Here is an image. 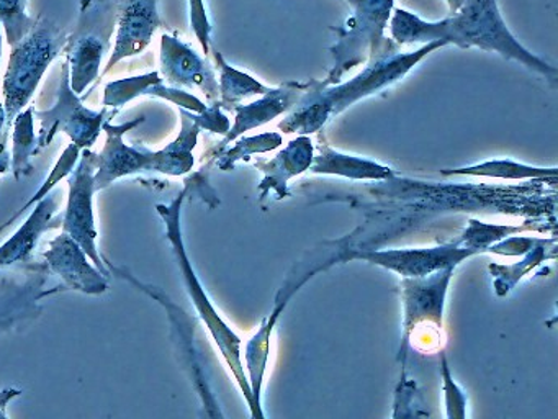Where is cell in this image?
<instances>
[{
	"instance_id": "7a4b0ae2",
	"label": "cell",
	"mask_w": 558,
	"mask_h": 419,
	"mask_svg": "<svg viewBox=\"0 0 558 419\" xmlns=\"http://www.w3.org/2000/svg\"><path fill=\"white\" fill-rule=\"evenodd\" d=\"M189 189L185 187L178 199L171 205H158L159 215L162 222L166 223V235H168L169 242H171L172 251H174L175 259H178L179 267H181L182 278H184L185 287H187L189 295H191L192 303L197 310L198 316L204 321L207 330L210 331L218 350L223 356L231 375L236 380V385L240 386L247 406H250L251 419H266L264 412L257 411L256 403H254L253 393H251L250 379H247L246 369L243 362V340L234 333L233 327L220 316L217 308L211 303L208 298L207 291L202 287L194 267H192L191 259H189L187 251H185L184 238H182L181 213L182 203H184L185 195Z\"/></svg>"
},
{
	"instance_id": "9c48e42d",
	"label": "cell",
	"mask_w": 558,
	"mask_h": 419,
	"mask_svg": "<svg viewBox=\"0 0 558 419\" xmlns=\"http://www.w3.org/2000/svg\"><path fill=\"white\" fill-rule=\"evenodd\" d=\"M97 164H99V156L94 151H81V163L74 167L70 180H68L70 195H68V206L64 212L63 229L81 246L90 262H94V265L106 277H109L112 274L96 244L97 229L96 216H94L96 183H94V176L97 172Z\"/></svg>"
},
{
	"instance_id": "30bf717a",
	"label": "cell",
	"mask_w": 558,
	"mask_h": 419,
	"mask_svg": "<svg viewBox=\"0 0 558 419\" xmlns=\"http://www.w3.org/2000/svg\"><path fill=\"white\" fill-rule=\"evenodd\" d=\"M476 255L463 248L459 239L436 248L387 249V251L352 252L351 259L371 262L395 272L401 278H421L447 267H459L465 259Z\"/></svg>"
},
{
	"instance_id": "f35d334b",
	"label": "cell",
	"mask_w": 558,
	"mask_h": 419,
	"mask_svg": "<svg viewBox=\"0 0 558 419\" xmlns=\"http://www.w3.org/2000/svg\"><path fill=\"white\" fill-rule=\"evenodd\" d=\"M0 59H2V26H0Z\"/></svg>"
},
{
	"instance_id": "4dcf8cb0",
	"label": "cell",
	"mask_w": 558,
	"mask_h": 419,
	"mask_svg": "<svg viewBox=\"0 0 558 419\" xmlns=\"http://www.w3.org/2000/svg\"><path fill=\"white\" fill-rule=\"evenodd\" d=\"M185 357H187L189 367H191L192 376H194V383L197 386L198 396H201L207 419H227L223 412H221L217 399H215L210 383L205 379L204 369H202L201 362H198L197 352H189Z\"/></svg>"
},
{
	"instance_id": "d6986e66",
	"label": "cell",
	"mask_w": 558,
	"mask_h": 419,
	"mask_svg": "<svg viewBox=\"0 0 558 419\" xmlns=\"http://www.w3.org/2000/svg\"><path fill=\"white\" fill-rule=\"evenodd\" d=\"M296 92L280 88V91L266 92V97L263 100L254 101L247 107H238L236 123L231 128L228 133L227 140L221 143V146L230 143L231 140L251 128L260 127L266 121L272 120L277 115L283 113L287 108L292 107L295 101Z\"/></svg>"
},
{
	"instance_id": "d590c367",
	"label": "cell",
	"mask_w": 558,
	"mask_h": 419,
	"mask_svg": "<svg viewBox=\"0 0 558 419\" xmlns=\"http://www.w3.org/2000/svg\"><path fill=\"white\" fill-rule=\"evenodd\" d=\"M21 393V390L15 388L0 390V409H5V406H8L12 399L17 398Z\"/></svg>"
},
{
	"instance_id": "f1b7e54d",
	"label": "cell",
	"mask_w": 558,
	"mask_h": 419,
	"mask_svg": "<svg viewBox=\"0 0 558 419\" xmlns=\"http://www.w3.org/2000/svg\"><path fill=\"white\" fill-rule=\"evenodd\" d=\"M440 376H442L444 405L447 419H466V395L453 380L446 354L440 350Z\"/></svg>"
},
{
	"instance_id": "6da1fadb",
	"label": "cell",
	"mask_w": 558,
	"mask_h": 419,
	"mask_svg": "<svg viewBox=\"0 0 558 419\" xmlns=\"http://www.w3.org/2000/svg\"><path fill=\"white\" fill-rule=\"evenodd\" d=\"M391 33L398 43L446 41L460 46H480L518 59L542 74L555 75V69L525 51L506 28L495 0H466L459 13L439 23H426L404 10H397Z\"/></svg>"
},
{
	"instance_id": "44dd1931",
	"label": "cell",
	"mask_w": 558,
	"mask_h": 419,
	"mask_svg": "<svg viewBox=\"0 0 558 419\" xmlns=\"http://www.w3.org/2000/svg\"><path fill=\"white\" fill-rule=\"evenodd\" d=\"M35 108H24L14 118V153H12V170L17 179L28 176L34 169L32 157L37 156V136H35Z\"/></svg>"
},
{
	"instance_id": "ab89813d",
	"label": "cell",
	"mask_w": 558,
	"mask_h": 419,
	"mask_svg": "<svg viewBox=\"0 0 558 419\" xmlns=\"http://www.w3.org/2000/svg\"><path fill=\"white\" fill-rule=\"evenodd\" d=\"M0 419H9L8 415H5V409H0Z\"/></svg>"
},
{
	"instance_id": "e575fe53",
	"label": "cell",
	"mask_w": 558,
	"mask_h": 419,
	"mask_svg": "<svg viewBox=\"0 0 558 419\" xmlns=\"http://www.w3.org/2000/svg\"><path fill=\"white\" fill-rule=\"evenodd\" d=\"M8 136L9 133H5L4 136L0 137V172H8L9 167H11V154L8 151Z\"/></svg>"
},
{
	"instance_id": "e0dca14e",
	"label": "cell",
	"mask_w": 558,
	"mask_h": 419,
	"mask_svg": "<svg viewBox=\"0 0 558 419\" xmlns=\"http://www.w3.org/2000/svg\"><path fill=\"white\" fill-rule=\"evenodd\" d=\"M319 156L313 157L310 170L316 173H332V176L348 177L355 180H385L393 177V170L390 167L380 166L367 159L345 156V154L336 153L329 147L322 146Z\"/></svg>"
},
{
	"instance_id": "277c9868",
	"label": "cell",
	"mask_w": 558,
	"mask_h": 419,
	"mask_svg": "<svg viewBox=\"0 0 558 419\" xmlns=\"http://www.w3.org/2000/svg\"><path fill=\"white\" fill-rule=\"evenodd\" d=\"M457 267H447L421 278H401L403 301V334L400 359L407 362L408 350L436 354L446 344L444 308L447 291Z\"/></svg>"
},
{
	"instance_id": "5bb4252c",
	"label": "cell",
	"mask_w": 558,
	"mask_h": 419,
	"mask_svg": "<svg viewBox=\"0 0 558 419\" xmlns=\"http://www.w3.org/2000/svg\"><path fill=\"white\" fill-rule=\"evenodd\" d=\"M161 72L172 85L201 88L208 100L215 101L220 95L217 79L208 62H205L191 46L171 35L161 38Z\"/></svg>"
},
{
	"instance_id": "9a60e30c",
	"label": "cell",
	"mask_w": 558,
	"mask_h": 419,
	"mask_svg": "<svg viewBox=\"0 0 558 419\" xmlns=\"http://www.w3.org/2000/svg\"><path fill=\"white\" fill-rule=\"evenodd\" d=\"M58 210V200L54 196H45L35 205L34 212L27 222L19 228L11 239L0 246V268L9 267L15 262H25L31 258L38 239L48 229L54 228L53 215Z\"/></svg>"
},
{
	"instance_id": "ffe728a7",
	"label": "cell",
	"mask_w": 558,
	"mask_h": 419,
	"mask_svg": "<svg viewBox=\"0 0 558 419\" xmlns=\"http://www.w3.org/2000/svg\"><path fill=\"white\" fill-rule=\"evenodd\" d=\"M555 239H542L532 251L515 264H489L488 271L493 277V288L498 297H506L525 275L538 267L542 262L555 259Z\"/></svg>"
},
{
	"instance_id": "8d00e7d4",
	"label": "cell",
	"mask_w": 558,
	"mask_h": 419,
	"mask_svg": "<svg viewBox=\"0 0 558 419\" xmlns=\"http://www.w3.org/2000/svg\"><path fill=\"white\" fill-rule=\"evenodd\" d=\"M5 124H8V115H5L4 105H2V101H0V137L8 133V128H5Z\"/></svg>"
},
{
	"instance_id": "d4e9b609",
	"label": "cell",
	"mask_w": 558,
	"mask_h": 419,
	"mask_svg": "<svg viewBox=\"0 0 558 419\" xmlns=\"http://www.w3.org/2000/svg\"><path fill=\"white\" fill-rule=\"evenodd\" d=\"M81 151L80 147L76 146V144L71 143L70 146L66 147V149L63 151V154H61L60 159H58L57 166L53 167V170H51L50 176H48V179L45 180L44 185L38 189V192L35 193L34 196H32L31 200H28L27 203H25L24 206H22L21 210H19L17 213H15L14 216H12L11 219H9L5 225L0 226V231L2 229L8 228V226H11L12 223L15 222V219L19 218V216L24 215L25 212H27L28 208H32V206L37 205L40 200H44L45 196H48V193L51 192V190L54 189V187L58 185V183L61 182V180L66 179V177L71 176V172H73L74 167H76L77 160H80L81 157Z\"/></svg>"
},
{
	"instance_id": "603a6c76",
	"label": "cell",
	"mask_w": 558,
	"mask_h": 419,
	"mask_svg": "<svg viewBox=\"0 0 558 419\" xmlns=\"http://www.w3.org/2000/svg\"><path fill=\"white\" fill-rule=\"evenodd\" d=\"M525 226L511 225H489V223H480L476 219H470L469 228L460 236L459 241L463 248L470 249L475 254H485L489 246L496 244L501 239L509 236L519 235L524 231Z\"/></svg>"
},
{
	"instance_id": "4316f807",
	"label": "cell",
	"mask_w": 558,
	"mask_h": 419,
	"mask_svg": "<svg viewBox=\"0 0 558 419\" xmlns=\"http://www.w3.org/2000/svg\"><path fill=\"white\" fill-rule=\"evenodd\" d=\"M162 79L159 72L153 71L149 74L138 75V77L122 79V81L110 82L104 94V105L106 107L122 108L133 98L145 95L146 88L151 85L161 84Z\"/></svg>"
},
{
	"instance_id": "cb8c5ba5",
	"label": "cell",
	"mask_w": 558,
	"mask_h": 419,
	"mask_svg": "<svg viewBox=\"0 0 558 419\" xmlns=\"http://www.w3.org/2000/svg\"><path fill=\"white\" fill-rule=\"evenodd\" d=\"M215 59H217L218 68L221 71V84L218 87H220L223 104L233 105L241 98L247 97V95L269 92V88L264 87L263 84L254 81L250 75L228 65L220 52L215 51Z\"/></svg>"
},
{
	"instance_id": "3957f363",
	"label": "cell",
	"mask_w": 558,
	"mask_h": 419,
	"mask_svg": "<svg viewBox=\"0 0 558 419\" xmlns=\"http://www.w3.org/2000/svg\"><path fill=\"white\" fill-rule=\"evenodd\" d=\"M447 45L446 41L427 43L420 51L411 52V55L391 56V58L378 59L374 65L365 69L361 75L352 79L348 84L339 85L331 91L322 92L315 95L312 101L306 100L299 108V111L292 115L287 121H282L280 128L287 133H310V131L318 130L329 115L339 113L342 108L348 107L354 100H359L365 95L374 94L378 88L390 85L391 82L403 77L421 58L427 52L434 51L439 46Z\"/></svg>"
},
{
	"instance_id": "52a82bcc",
	"label": "cell",
	"mask_w": 558,
	"mask_h": 419,
	"mask_svg": "<svg viewBox=\"0 0 558 419\" xmlns=\"http://www.w3.org/2000/svg\"><path fill=\"white\" fill-rule=\"evenodd\" d=\"M342 261H344V251H342L341 246L336 244V248L325 249L323 254H312L306 261L299 262L295 268L287 275L286 282H283L282 287H280L269 316L263 321L259 330L247 340L246 352L243 354V362L247 379H250L251 393H253L257 411L264 412L263 388L267 367H269L270 340H272L274 330H276L277 324H279L280 316H282L286 308L289 307L293 295H295L310 278L315 277L318 272L331 267L336 262Z\"/></svg>"
},
{
	"instance_id": "4fadbf2b",
	"label": "cell",
	"mask_w": 558,
	"mask_h": 419,
	"mask_svg": "<svg viewBox=\"0 0 558 419\" xmlns=\"http://www.w3.org/2000/svg\"><path fill=\"white\" fill-rule=\"evenodd\" d=\"M44 258L51 271L63 278L71 290L86 295H100L109 290V277L90 264L86 252L66 232L50 242V249L44 252Z\"/></svg>"
},
{
	"instance_id": "ba28073f",
	"label": "cell",
	"mask_w": 558,
	"mask_h": 419,
	"mask_svg": "<svg viewBox=\"0 0 558 419\" xmlns=\"http://www.w3.org/2000/svg\"><path fill=\"white\" fill-rule=\"evenodd\" d=\"M35 111H37L38 120H40L37 154L45 147L50 146L58 131L66 133L80 149H89L99 140L100 130H102L106 120L117 113V110L109 111L107 107H104L100 111L84 107L83 98L74 94L73 88H71L68 62H63L57 105L50 110Z\"/></svg>"
},
{
	"instance_id": "8fae6325",
	"label": "cell",
	"mask_w": 558,
	"mask_h": 419,
	"mask_svg": "<svg viewBox=\"0 0 558 419\" xmlns=\"http://www.w3.org/2000/svg\"><path fill=\"white\" fill-rule=\"evenodd\" d=\"M145 121L140 117L136 120L123 124H112L109 120L102 124L107 133L106 146L100 151L97 172L94 176L96 192L112 185L117 179H122L132 173L158 172V151L138 149V147L126 146L123 143V134L133 130Z\"/></svg>"
},
{
	"instance_id": "83f0119b",
	"label": "cell",
	"mask_w": 558,
	"mask_h": 419,
	"mask_svg": "<svg viewBox=\"0 0 558 419\" xmlns=\"http://www.w3.org/2000/svg\"><path fill=\"white\" fill-rule=\"evenodd\" d=\"M401 369L400 380L395 390L393 412L391 419H429V412L423 408L417 383L408 379L407 370Z\"/></svg>"
},
{
	"instance_id": "ac0fdd59",
	"label": "cell",
	"mask_w": 558,
	"mask_h": 419,
	"mask_svg": "<svg viewBox=\"0 0 558 419\" xmlns=\"http://www.w3.org/2000/svg\"><path fill=\"white\" fill-rule=\"evenodd\" d=\"M182 128L175 141L158 151V172L168 176H184L194 167V151L201 127L192 120L187 110L181 108Z\"/></svg>"
},
{
	"instance_id": "74e56055",
	"label": "cell",
	"mask_w": 558,
	"mask_h": 419,
	"mask_svg": "<svg viewBox=\"0 0 558 419\" xmlns=\"http://www.w3.org/2000/svg\"><path fill=\"white\" fill-rule=\"evenodd\" d=\"M450 5V12L457 13L460 9H462L463 3L466 2V0H447Z\"/></svg>"
},
{
	"instance_id": "2e32d148",
	"label": "cell",
	"mask_w": 558,
	"mask_h": 419,
	"mask_svg": "<svg viewBox=\"0 0 558 419\" xmlns=\"http://www.w3.org/2000/svg\"><path fill=\"white\" fill-rule=\"evenodd\" d=\"M313 146L308 137H299L292 141L286 151L279 154L276 159L263 166L266 177L260 182L259 189L263 192L260 199H266L269 193H276L277 199L289 195L287 182L292 177L300 176L312 167Z\"/></svg>"
},
{
	"instance_id": "484cf974",
	"label": "cell",
	"mask_w": 558,
	"mask_h": 419,
	"mask_svg": "<svg viewBox=\"0 0 558 419\" xmlns=\"http://www.w3.org/2000/svg\"><path fill=\"white\" fill-rule=\"evenodd\" d=\"M25 9L27 0H0V25L4 26L5 39L11 48L37 25L38 19H32Z\"/></svg>"
},
{
	"instance_id": "f546056e",
	"label": "cell",
	"mask_w": 558,
	"mask_h": 419,
	"mask_svg": "<svg viewBox=\"0 0 558 419\" xmlns=\"http://www.w3.org/2000/svg\"><path fill=\"white\" fill-rule=\"evenodd\" d=\"M282 143V137L277 133L260 134V136L246 137V140L238 143L233 149L228 151L223 157H221L218 166L223 170L231 169L234 163L240 159H246L247 156L254 153H266V151L274 149Z\"/></svg>"
},
{
	"instance_id": "7402d4cb",
	"label": "cell",
	"mask_w": 558,
	"mask_h": 419,
	"mask_svg": "<svg viewBox=\"0 0 558 419\" xmlns=\"http://www.w3.org/2000/svg\"><path fill=\"white\" fill-rule=\"evenodd\" d=\"M446 176L450 173H463V176L495 177V179H547L557 177V169H537V167L524 166V164L514 163V160H486V163L476 164V166L462 167V169L446 170Z\"/></svg>"
},
{
	"instance_id": "d6a6232c",
	"label": "cell",
	"mask_w": 558,
	"mask_h": 419,
	"mask_svg": "<svg viewBox=\"0 0 558 419\" xmlns=\"http://www.w3.org/2000/svg\"><path fill=\"white\" fill-rule=\"evenodd\" d=\"M541 238H524V236H509L496 244L489 246V254L525 255L541 242Z\"/></svg>"
},
{
	"instance_id": "7c38bea8",
	"label": "cell",
	"mask_w": 558,
	"mask_h": 419,
	"mask_svg": "<svg viewBox=\"0 0 558 419\" xmlns=\"http://www.w3.org/2000/svg\"><path fill=\"white\" fill-rule=\"evenodd\" d=\"M159 0H117L116 46L106 69L100 72L94 87L112 71L113 65L126 58L138 56L151 43L153 36L161 28L162 22L158 10Z\"/></svg>"
},
{
	"instance_id": "836d02e7",
	"label": "cell",
	"mask_w": 558,
	"mask_h": 419,
	"mask_svg": "<svg viewBox=\"0 0 558 419\" xmlns=\"http://www.w3.org/2000/svg\"><path fill=\"white\" fill-rule=\"evenodd\" d=\"M191 23L204 51H210V23L205 12L204 0H191Z\"/></svg>"
},
{
	"instance_id": "5b68a950",
	"label": "cell",
	"mask_w": 558,
	"mask_h": 419,
	"mask_svg": "<svg viewBox=\"0 0 558 419\" xmlns=\"http://www.w3.org/2000/svg\"><path fill=\"white\" fill-rule=\"evenodd\" d=\"M68 33L53 20L38 19L35 28L17 45L12 46L2 92L9 123L27 107L48 65L63 51Z\"/></svg>"
},
{
	"instance_id": "8992f818",
	"label": "cell",
	"mask_w": 558,
	"mask_h": 419,
	"mask_svg": "<svg viewBox=\"0 0 558 419\" xmlns=\"http://www.w3.org/2000/svg\"><path fill=\"white\" fill-rule=\"evenodd\" d=\"M117 28V0H81L76 29L68 36L71 88L80 95L99 79Z\"/></svg>"
},
{
	"instance_id": "1f68e13d",
	"label": "cell",
	"mask_w": 558,
	"mask_h": 419,
	"mask_svg": "<svg viewBox=\"0 0 558 419\" xmlns=\"http://www.w3.org/2000/svg\"><path fill=\"white\" fill-rule=\"evenodd\" d=\"M145 95H151V97H161L166 100L174 101L179 107L184 108L187 111H197V113H204L207 110L204 104L198 100L194 95L189 92L181 91V88L166 87V85L156 84L151 87L146 88Z\"/></svg>"
}]
</instances>
